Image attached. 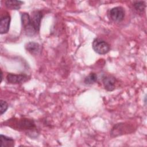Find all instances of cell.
Returning <instances> with one entry per match:
<instances>
[{
  "instance_id": "6da1fadb",
  "label": "cell",
  "mask_w": 147,
  "mask_h": 147,
  "mask_svg": "<svg viewBox=\"0 0 147 147\" xmlns=\"http://www.w3.org/2000/svg\"><path fill=\"white\" fill-rule=\"evenodd\" d=\"M7 122H9V123L7 124H9V126L10 127L14 128V129H17L18 130L25 131L29 137L30 134H31V137H37L38 133L37 132V128L33 120L26 118L17 119H14L13 118V119H10Z\"/></svg>"
},
{
  "instance_id": "7a4b0ae2",
  "label": "cell",
  "mask_w": 147,
  "mask_h": 147,
  "mask_svg": "<svg viewBox=\"0 0 147 147\" xmlns=\"http://www.w3.org/2000/svg\"><path fill=\"white\" fill-rule=\"evenodd\" d=\"M21 20L24 30L28 36H32L37 33L31 23L30 16L28 13H21Z\"/></svg>"
},
{
  "instance_id": "3957f363",
  "label": "cell",
  "mask_w": 147,
  "mask_h": 147,
  "mask_svg": "<svg viewBox=\"0 0 147 147\" xmlns=\"http://www.w3.org/2000/svg\"><path fill=\"white\" fill-rule=\"evenodd\" d=\"M92 47L93 50L99 55H105L110 50V45L105 40L95 38L93 40Z\"/></svg>"
},
{
  "instance_id": "277c9868",
  "label": "cell",
  "mask_w": 147,
  "mask_h": 147,
  "mask_svg": "<svg viewBox=\"0 0 147 147\" xmlns=\"http://www.w3.org/2000/svg\"><path fill=\"white\" fill-rule=\"evenodd\" d=\"M110 18L115 22H121L125 15L124 9L121 6H116L111 8L109 11Z\"/></svg>"
},
{
  "instance_id": "5b68a950",
  "label": "cell",
  "mask_w": 147,
  "mask_h": 147,
  "mask_svg": "<svg viewBox=\"0 0 147 147\" xmlns=\"http://www.w3.org/2000/svg\"><path fill=\"white\" fill-rule=\"evenodd\" d=\"M30 77L26 74H15L9 73L6 76V80L10 84H20L27 82Z\"/></svg>"
},
{
  "instance_id": "8992f818",
  "label": "cell",
  "mask_w": 147,
  "mask_h": 147,
  "mask_svg": "<svg viewBox=\"0 0 147 147\" xmlns=\"http://www.w3.org/2000/svg\"><path fill=\"white\" fill-rule=\"evenodd\" d=\"M30 16L31 23L37 32H39L41 22L42 18V13L40 10H34L32 12Z\"/></svg>"
},
{
  "instance_id": "52a82bcc",
  "label": "cell",
  "mask_w": 147,
  "mask_h": 147,
  "mask_svg": "<svg viewBox=\"0 0 147 147\" xmlns=\"http://www.w3.org/2000/svg\"><path fill=\"white\" fill-rule=\"evenodd\" d=\"M102 82L106 90L112 91L115 88L117 80L116 78L113 76H106L103 77Z\"/></svg>"
},
{
  "instance_id": "ba28073f",
  "label": "cell",
  "mask_w": 147,
  "mask_h": 147,
  "mask_svg": "<svg viewBox=\"0 0 147 147\" xmlns=\"http://www.w3.org/2000/svg\"><path fill=\"white\" fill-rule=\"evenodd\" d=\"M11 17L9 15L4 16L1 17L0 20V34H3L9 32Z\"/></svg>"
},
{
  "instance_id": "9c48e42d",
  "label": "cell",
  "mask_w": 147,
  "mask_h": 147,
  "mask_svg": "<svg viewBox=\"0 0 147 147\" xmlns=\"http://www.w3.org/2000/svg\"><path fill=\"white\" fill-rule=\"evenodd\" d=\"M26 50L30 54L33 55H37L40 53L41 51V47L38 43L30 41L26 43L25 45Z\"/></svg>"
},
{
  "instance_id": "30bf717a",
  "label": "cell",
  "mask_w": 147,
  "mask_h": 147,
  "mask_svg": "<svg viewBox=\"0 0 147 147\" xmlns=\"http://www.w3.org/2000/svg\"><path fill=\"white\" fill-rule=\"evenodd\" d=\"M23 3V1L17 0H6L5 1V6L10 10H19Z\"/></svg>"
},
{
  "instance_id": "8fae6325",
  "label": "cell",
  "mask_w": 147,
  "mask_h": 147,
  "mask_svg": "<svg viewBox=\"0 0 147 147\" xmlns=\"http://www.w3.org/2000/svg\"><path fill=\"white\" fill-rule=\"evenodd\" d=\"M1 147H13L14 146V140L13 138L1 134Z\"/></svg>"
},
{
  "instance_id": "7c38bea8",
  "label": "cell",
  "mask_w": 147,
  "mask_h": 147,
  "mask_svg": "<svg viewBox=\"0 0 147 147\" xmlns=\"http://www.w3.org/2000/svg\"><path fill=\"white\" fill-rule=\"evenodd\" d=\"M97 80H98V76L94 72H91L85 78L84 80V83L86 84L90 85L95 83L96 82H97Z\"/></svg>"
},
{
  "instance_id": "4fadbf2b",
  "label": "cell",
  "mask_w": 147,
  "mask_h": 147,
  "mask_svg": "<svg viewBox=\"0 0 147 147\" xmlns=\"http://www.w3.org/2000/svg\"><path fill=\"white\" fill-rule=\"evenodd\" d=\"M133 6L136 11L141 13L145 10L146 7L145 2L144 1H134Z\"/></svg>"
},
{
  "instance_id": "5bb4252c",
  "label": "cell",
  "mask_w": 147,
  "mask_h": 147,
  "mask_svg": "<svg viewBox=\"0 0 147 147\" xmlns=\"http://www.w3.org/2000/svg\"><path fill=\"white\" fill-rule=\"evenodd\" d=\"M9 105L7 104V103L3 100H0V112H1V115H2L3 114H4L7 109H8Z\"/></svg>"
},
{
  "instance_id": "9a60e30c",
  "label": "cell",
  "mask_w": 147,
  "mask_h": 147,
  "mask_svg": "<svg viewBox=\"0 0 147 147\" xmlns=\"http://www.w3.org/2000/svg\"><path fill=\"white\" fill-rule=\"evenodd\" d=\"M1 82L2 81V79H3V73H2V71H1Z\"/></svg>"
}]
</instances>
